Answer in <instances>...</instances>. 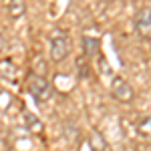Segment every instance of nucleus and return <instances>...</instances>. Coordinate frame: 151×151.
<instances>
[{"instance_id":"9d476101","label":"nucleus","mask_w":151,"mask_h":151,"mask_svg":"<svg viewBox=\"0 0 151 151\" xmlns=\"http://www.w3.org/2000/svg\"><path fill=\"white\" fill-rule=\"evenodd\" d=\"M149 115H145L143 119H139V125H137V129H139V133L145 137V139H149Z\"/></svg>"},{"instance_id":"f8f14e48","label":"nucleus","mask_w":151,"mask_h":151,"mask_svg":"<svg viewBox=\"0 0 151 151\" xmlns=\"http://www.w3.org/2000/svg\"><path fill=\"white\" fill-rule=\"evenodd\" d=\"M4 48H6V36H4V32L0 30V55L4 52Z\"/></svg>"},{"instance_id":"423d86ee","label":"nucleus","mask_w":151,"mask_h":151,"mask_svg":"<svg viewBox=\"0 0 151 151\" xmlns=\"http://www.w3.org/2000/svg\"><path fill=\"white\" fill-rule=\"evenodd\" d=\"M99 38H93V36H83V50L89 58H93L99 55Z\"/></svg>"},{"instance_id":"20e7f679","label":"nucleus","mask_w":151,"mask_h":151,"mask_svg":"<svg viewBox=\"0 0 151 151\" xmlns=\"http://www.w3.org/2000/svg\"><path fill=\"white\" fill-rule=\"evenodd\" d=\"M133 26H135V32L139 35L141 40L149 42V36H151V14H149V8H147V6L135 12Z\"/></svg>"},{"instance_id":"ddd939ff","label":"nucleus","mask_w":151,"mask_h":151,"mask_svg":"<svg viewBox=\"0 0 151 151\" xmlns=\"http://www.w3.org/2000/svg\"><path fill=\"white\" fill-rule=\"evenodd\" d=\"M103 2H113V0H103Z\"/></svg>"},{"instance_id":"39448f33","label":"nucleus","mask_w":151,"mask_h":151,"mask_svg":"<svg viewBox=\"0 0 151 151\" xmlns=\"http://www.w3.org/2000/svg\"><path fill=\"white\" fill-rule=\"evenodd\" d=\"M16 65L12 63L10 58H4V60H0V79H6V81H12L14 77H16Z\"/></svg>"},{"instance_id":"f03ea898","label":"nucleus","mask_w":151,"mask_h":151,"mask_svg":"<svg viewBox=\"0 0 151 151\" xmlns=\"http://www.w3.org/2000/svg\"><path fill=\"white\" fill-rule=\"evenodd\" d=\"M28 91L35 97L38 103H47L50 99V93H52V87L50 83L47 81L45 75H36V73H30L28 75Z\"/></svg>"},{"instance_id":"6e6552de","label":"nucleus","mask_w":151,"mask_h":151,"mask_svg":"<svg viewBox=\"0 0 151 151\" xmlns=\"http://www.w3.org/2000/svg\"><path fill=\"white\" fill-rule=\"evenodd\" d=\"M91 149L93 151H105L107 149V141H105V137L99 131H93L91 133Z\"/></svg>"},{"instance_id":"9b49d317","label":"nucleus","mask_w":151,"mask_h":151,"mask_svg":"<svg viewBox=\"0 0 151 151\" xmlns=\"http://www.w3.org/2000/svg\"><path fill=\"white\" fill-rule=\"evenodd\" d=\"M65 137H67V139H69L70 143H77V137H79V131H77V129L73 127L70 123H67V125H65Z\"/></svg>"},{"instance_id":"0eeeda50","label":"nucleus","mask_w":151,"mask_h":151,"mask_svg":"<svg viewBox=\"0 0 151 151\" xmlns=\"http://www.w3.org/2000/svg\"><path fill=\"white\" fill-rule=\"evenodd\" d=\"M26 12V2L24 0H10L8 2V14L12 18H20Z\"/></svg>"},{"instance_id":"f257e3e1","label":"nucleus","mask_w":151,"mask_h":151,"mask_svg":"<svg viewBox=\"0 0 151 151\" xmlns=\"http://www.w3.org/2000/svg\"><path fill=\"white\" fill-rule=\"evenodd\" d=\"M73 50V42H70V36L67 32H60L57 30L55 35L50 36V58L55 63H60L70 55Z\"/></svg>"},{"instance_id":"7ed1b4c3","label":"nucleus","mask_w":151,"mask_h":151,"mask_svg":"<svg viewBox=\"0 0 151 151\" xmlns=\"http://www.w3.org/2000/svg\"><path fill=\"white\" fill-rule=\"evenodd\" d=\"M111 95H113L115 101H119V103H123V105L135 101V89L123 77H113L111 79Z\"/></svg>"},{"instance_id":"1a4fd4ad","label":"nucleus","mask_w":151,"mask_h":151,"mask_svg":"<svg viewBox=\"0 0 151 151\" xmlns=\"http://www.w3.org/2000/svg\"><path fill=\"white\" fill-rule=\"evenodd\" d=\"M24 121H26V127L32 129L35 133H38V131L42 129V127H40V121H38V119H36L32 113H24Z\"/></svg>"}]
</instances>
